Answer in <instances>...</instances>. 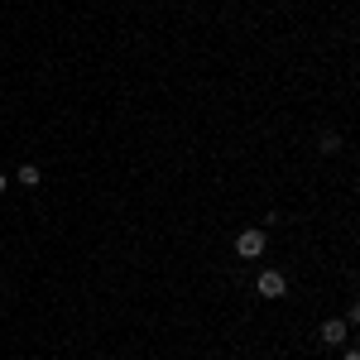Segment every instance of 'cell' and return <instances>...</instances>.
<instances>
[{"mask_svg":"<svg viewBox=\"0 0 360 360\" xmlns=\"http://www.w3.org/2000/svg\"><path fill=\"white\" fill-rule=\"evenodd\" d=\"M5 188H10V178H5V173H0V193H5Z\"/></svg>","mask_w":360,"mask_h":360,"instance_id":"cell-6","label":"cell"},{"mask_svg":"<svg viewBox=\"0 0 360 360\" xmlns=\"http://www.w3.org/2000/svg\"><path fill=\"white\" fill-rule=\"evenodd\" d=\"M236 255H240V259H259V255H264V231H255V226L240 231V236H236Z\"/></svg>","mask_w":360,"mask_h":360,"instance_id":"cell-1","label":"cell"},{"mask_svg":"<svg viewBox=\"0 0 360 360\" xmlns=\"http://www.w3.org/2000/svg\"><path fill=\"white\" fill-rule=\"evenodd\" d=\"M20 183H25V188H39V183H44L39 164H20Z\"/></svg>","mask_w":360,"mask_h":360,"instance_id":"cell-4","label":"cell"},{"mask_svg":"<svg viewBox=\"0 0 360 360\" xmlns=\"http://www.w3.org/2000/svg\"><path fill=\"white\" fill-rule=\"evenodd\" d=\"M317 149H322V154H336V149H341V139H336V135H322V139H317Z\"/></svg>","mask_w":360,"mask_h":360,"instance_id":"cell-5","label":"cell"},{"mask_svg":"<svg viewBox=\"0 0 360 360\" xmlns=\"http://www.w3.org/2000/svg\"><path fill=\"white\" fill-rule=\"evenodd\" d=\"M255 288H259V298H283V288H288V278L278 274V269H264Z\"/></svg>","mask_w":360,"mask_h":360,"instance_id":"cell-2","label":"cell"},{"mask_svg":"<svg viewBox=\"0 0 360 360\" xmlns=\"http://www.w3.org/2000/svg\"><path fill=\"white\" fill-rule=\"evenodd\" d=\"M341 360H360V356H356V351H346V356H341Z\"/></svg>","mask_w":360,"mask_h":360,"instance_id":"cell-7","label":"cell"},{"mask_svg":"<svg viewBox=\"0 0 360 360\" xmlns=\"http://www.w3.org/2000/svg\"><path fill=\"white\" fill-rule=\"evenodd\" d=\"M346 332H351V327H346V317H341V322H332V317L322 322V341H327V346H341V341H346Z\"/></svg>","mask_w":360,"mask_h":360,"instance_id":"cell-3","label":"cell"}]
</instances>
